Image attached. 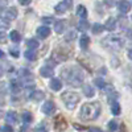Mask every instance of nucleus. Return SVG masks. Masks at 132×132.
<instances>
[{
  "label": "nucleus",
  "mask_w": 132,
  "mask_h": 132,
  "mask_svg": "<svg viewBox=\"0 0 132 132\" xmlns=\"http://www.w3.org/2000/svg\"><path fill=\"white\" fill-rule=\"evenodd\" d=\"M89 27H90V25L87 24L86 21H81V23L78 24V29H79V30H86V29H89Z\"/></svg>",
  "instance_id": "nucleus-31"
},
{
  "label": "nucleus",
  "mask_w": 132,
  "mask_h": 132,
  "mask_svg": "<svg viewBox=\"0 0 132 132\" xmlns=\"http://www.w3.org/2000/svg\"><path fill=\"white\" fill-rule=\"evenodd\" d=\"M42 21H44V23H50V21H53V19L52 17H44Z\"/></svg>",
  "instance_id": "nucleus-39"
},
{
  "label": "nucleus",
  "mask_w": 132,
  "mask_h": 132,
  "mask_svg": "<svg viewBox=\"0 0 132 132\" xmlns=\"http://www.w3.org/2000/svg\"><path fill=\"white\" fill-rule=\"evenodd\" d=\"M104 28H106L108 32H114V30L116 29V20H115L114 17H110V19L106 21Z\"/></svg>",
  "instance_id": "nucleus-13"
},
{
  "label": "nucleus",
  "mask_w": 132,
  "mask_h": 132,
  "mask_svg": "<svg viewBox=\"0 0 132 132\" xmlns=\"http://www.w3.org/2000/svg\"><path fill=\"white\" fill-rule=\"evenodd\" d=\"M75 38H77V32H75V30L68 32V33H66V36H65V40H66V41H73V40H75Z\"/></svg>",
  "instance_id": "nucleus-28"
},
{
  "label": "nucleus",
  "mask_w": 132,
  "mask_h": 132,
  "mask_svg": "<svg viewBox=\"0 0 132 132\" xmlns=\"http://www.w3.org/2000/svg\"><path fill=\"white\" fill-rule=\"evenodd\" d=\"M42 112L45 115H53L54 112H56V104H54L52 101L45 102L44 106H42Z\"/></svg>",
  "instance_id": "nucleus-6"
},
{
  "label": "nucleus",
  "mask_w": 132,
  "mask_h": 132,
  "mask_svg": "<svg viewBox=\"0 0 132 132\" xmlns=\"http://www.w3.org/2000/svg\"><path fill=\"white\" fill-rule=\"evenodd\" d=\"M0 74H2V70H0Z\"/></svg>",
  "instance_id": "nucleus-44"
},
{
  "label": "nucleus",
  "mask_w": 132,
  "mask_h": 132,
  "mask_svg": "<svg viewBox=\"0 0 132 132\" xmlns=\"http://www.w3.org/2000/svg\"><path fill=\"white\" fill-rule=\"evenodd\" d=\"M4 16H5L8 20H15V19L17 17V9H16L15 7H11V8L5 9Z\"/></svg>",
  "instance_id": "nucleus-11"
},
{
  "label": "nucleus",
  "mask_w": 132,
  "mask_h": 132,
  "mask_svg": "<svg viewBox=\"0 0 132 132\" xmlns=\"http://www.w3.org/2000/svg\"><path fill=\"white\" fill-rule=\"evenodd\" d=\"M21 119H23V122L25 124H29L33 120V116H32V114L29 111H25V112H23V115H21Z\"/></svg>",
  "instance_id": "nucleus-24"
},
{
  "label": "nucleus",
  "mask_w": 132,
  "mask_h": 132,
  "mask_svg": "<svg viewBox=\"0 0 132 132\" xmlns=\"http://www.w3.org/2000/svg\"><path fill=\"white\" fill-rule=\"evenodd\" d=\"M2 57H4V52L0 50V58H2Z\"/></svg>",
  "instance_id": "nucleus-43"
},
{
  "label": "nucleus",
  "mask_w": 132,
  "mask_h": 132,
  "mask_svg": "<svg viewBox=\"0 0 132 132\" xmlns=\"http://www.w3.org/2000/svg\"><path fill=\"white\" fill-rule=\"evenodd\" d=\"M94 83L99 87V89H104V87H106V83H104V81H103L102 78H96V79L94 81Z\"/></svg>",
  "instance_id": "nucleus-29"
},
{
  "label": "nucleus",
  "mask_w": 132,
  "mask_h": 132,
  "mask_svg": "<svg viewBox=\"0 0 132 132\" xmlns=\"http://www.w3.org/2000/svg\"><path fill=\"white\" fill-rule=\"evenodd\" d=\"M50 89L53 91H60L62 89V82L58 79V78H53L50 81Z\"/></svg>",
  "instance_id": "nucleus-14"
},
{
  "label": "nucleus",
  "mask_w": 132,
  "mask_h": 132,
  "mask_svg": "<svg viewBox=\"0 0 132 132\" xmlns=\"http://www.w3.org/2000/svg\"><path fill=\"white\" fill-rule=\"evenodd\" d=\"M82 90H83V94H85L87 98H91V96H94V94H95L94 89H93L90 85H85V86L82 87Z\"/></svg>",
  "instance_id": "nucleus-20"
},
{
  "label": "nucleus",
  "mask_w": 132,
  "mask_h": 132,
  "mask_svg": "<svg viewBox=\"0 0 132 132\" xmlns=\"http://www.w3.org/2000/svg\"><path fill=\"white\" fill-rule=\"evenodd\" d=\"M24 56L27 60L29 61H36L37 60V52L36 50H32V49H28L25 53H24Z\"/></svg>",
  "instance_id": "nucleus-18"
},
{
  "label": "nucleus",
  "mask_w": 132,
  "mask_h": 132,
  "mask_svg": "<svg viewBox=\"0 0 132 132\" xmlns=\"http://www.w3.org/2000/svg\"><path fill=\"white\" fill-rule=\"evenodd\" d=\"M91 29H93V33H94V35H101V33H102L106 28H104V25L98 24V23H96V24H94V25H93V28H91Z\"/></svg>",
  "instance_id": "nucleus-21"
},
{
  "label": "nucleus",
  "mask_w": 132,
  "mask_h": 132,
  "mask_svg": "<svg viewBox=\"0 0 132 132\" xmlns=\"http://www.w3.org/2000/svg\"><path fill=\"white\" fill-rule=\"evenodd\" d=\"M9 21L11 20H8L5 16H0V28L2 29H8L9 28Z\"/></svg>",
  "instance_id": "nucleus-22"
},
{
  "label": "nucleus",
  "mask_w": 132,
  "mask_h": 132,
  "mask_svg": "<svg viewBox=\"0 0 132 132\" xmlns=\"http://www.w3.org/2000/svg\"><path fill=\"white\" fill-rule=\"evenodd\" d=\"M19 3H20L21 5H28V4L32 3V0H19Z\"/></svg>",
  "instance_id": "nucleus-36"
},
{
  "label": "nucleus",
  "mask_w": 132,
  "mask_h": 132,
  "mask_svg": "<svg viewBox=\"0 0 132 132\" xmlns=\"http://www.w3.org/2000/svg\"><path fill=\"white\" fill-rule=\"evenodd\" d=\"M118 9L122 13H127L131 9V3H128L127 0H120V2H118Z\"/></svg>",
  "instance_id": "nucleus-8"
},
{
  "label": "nucleus",
  "mask_w": 132,
  "mask_h": 132,
  "mask_svg": "<svg viewBox=\"0 0 132 132\" xmlns=\"http://www.w3.org/2000/svg\"><path fill=\"white\" fill-rule=\"evenodd\" d=\"M4 5H7V0H0V8H3Z\"/></svg>",
  "instance_id": "nucleus-41"
},
{
  "label": "nucleus",
  "mask_w": 132,
  "mask_h": 132,
  "mask_svg": "<svg viewBox=\"0 0 132 132\" xmlns=\"http://www.w3.org/2000/svg\"><path fill=\"white\" fill-rule=\"evenodd\" d=\"M111 112L114 115H119L120 114V104L118 102H112L111 103Z\"/></svg>",
  "instance_id": "nucleus-27"
},
{
  "label": "nucleus",
  "mask_w": 132,
  "mask_h": 132,
  "mask_svg": "<svg viewBox=\"0 0 132 132\" xmlns=\"http://www.w3.org/2000/svg\"><path fill=\"white\" fill-rule=\"evenodd\" d=\"M20 90H21L20 82L16 81V79H12V81H11V91L15 93V94H17V93H20Z\"/></svg>",
  "instance_id": "nucleus-19"
},
{
  "label": "nucleus",
  "mask_w": 132,
  "mask_h": 132,
  "mask_svg": "<svg viewBox=\"0 0 132 132\" xmlns=\"http://www.w3.org/2000/svg\"><path fill=\"white\" fill-rule=\"evenodd\" d=\"M77 15L82 19H86L87 17V9L83 5H78V8H77Z\"/></svg>",
  "instance_id": "nucleus-26"
},
{
  "label": "nucleus",
  "mask_w": 132,
  "mask_h": 132,
  "mask_svg": "<svg viewBox=\"0 0 132 132\" xmlns=\"http://www.w3.org/2000/svg\"><path fill=\"white\" fill-rule=\"evenodd\" d=\"M61 99L69 110H74L77 107V104L79 103V95L74 91H65L61 95Z\"/></svg>",
  "instance_id": "nucleus-3"
},
{
  "label": "nucleus",
  "mask_w": 132,
  "mask_h": 132,
  "mask_svg": "<svg viewBox=\"0 0 132 132\" xmlns=\"http://www.w3.org/2000/svg\"><path fill=\"white\" fill-rule=\"evenodd\" d=\"M20 132H29V131H28L27 126H24V127H21V128H20Z\"/></svg>",
  "instance_id": "nucleus-42"
},
{
  "label": "nucleus",
  "mask_w": 132,
  "mask_h": 132,
  "mask_svg": "<svg viewBox=\"0 0 132 132\" xmlns=\"http://www.w3.org/2000/svg\"><path fill=\"white\" fill-rule=\"evenodd\" d=\"M127 37L132 40V29H128V30H127Z\"/></svg>",
  "instance_id": "nucleus-40"
},
{
  "label": "nucleus",
  "mask_w": 132,
  "mask_h": 132,
  "mask_svg": "<svg viewBox=\"0 0 132 132\" xmlns=\"http://www.w3.org/2000/svg\"><path fill=\"white\" fill-rule=\"evenodd\" d=\"M70 7H71V0H63V2L58 3L54 7V11H56L57 13H65Z\"/></svg>",
  "instance_id": "nucleus-5"
},
{
  "label": "nucleus",
  "mask_w": 132,
  "mask_h": 132,
  "mask_svg": "<svg viewBox=\"0 0 132 132\" xmlns=\"http://www.w3.org/2000/svg\"><path fill=\"white\" fill-rule=\"evenodd\" d=\"M11 54H12L13 57L17 58V57H19V50H17V49H16V50H15V49H11Z\"/></svg>",
  "instance_id": "nucleus-37"
},
{
  "label": "nucleus",
  "mask_w": 132,
  "mask_h": 132,
  "mask_svg": "<svg viewBox=\"0 0 132 132\" xmlns=\"http://www.w3.org/2000/svg\"><path fill=\"white\" fill-rule=\"evenodd\" d=\"M5 120L8 123H11V124L17 123V114L15 111H8L7 115H5Z\"/></svg>",
  "instance_id": "nucleus-15"
},
{
  "label": "nucleus",
  "mask_w": 132,
  "mask_h": 132,
  "mask_svg": "<svg viewBox=\"0 0 132 132\" xmlns=\"http://www.w3.org/2000/svg\"><path fill=\"white\" fill-rule=\"evenodd\" d=\"M35 132H48V129L45 128V126H44V124H40V126H37L35 128Z\"/></svg>",
  "instance_id": "nucleus-32"
},
{
  "label": "nucleus",
  "mask_w": 132,
  "mask_h": 132,
  "mask_svg": "<svg viewBox=\"0 0 132 132\" xmlns=\"http://www.w3.org/2000/svg\"><path fill=\"white\" fill-rule=\"evenodd\" d=\"M61 77L63 81H66L68 85L74 86V87L81 86L85 79L82 70L79 68H77V66H68V68H65L61 73Z\"/></svg>",
  "instance_id": "nucleus-1"
},
{
  "label": "nucleus",
  "mask_w": 132,
  "mask_h": 132,
  "mask_svg": "<svg viewBox=\"0 0 132 132\" xmlns=\"http://www.w3.org/2000/svg\"><path fill=\"white\" fill-rule=\"evenodd\" d=\"M108 129H110V131H116V129H118V123L115 122V120L108 122Z\"/></svg>",
  "instance_id": "nucleus-30"
},
{
  "label": "nucleus",
  "mask_w": 132,
  "mask_h": 132,
  "mask_svg": "<svg viewBox=\"0 0 132 132\" xmlns=\"http://www.w3.org/2000/svg\"><path fill=\"white\" fill-rule=\"evenodd\" d=\"M49 35H50V28L49 27H40V28H37V36L40 37V38H46V37H49Z\"/></svg>",
  "instance_id": "nucleus-9"
},
{
  "label": "nucleus",
  "mask_w": 132,
  "mask_h": 132,
  "mask_svg": "<svg viewBox=\"0 0 132 132\" xmlns=\"http://www.w3.org/2000/svg\"><path fill=\"white\" fill-rule=\"evenodd\" d=\"M44 96H45V94H44L42 91H40V90L33 91V93L29 95V98L32 99L33 102H40V101H42V99H44Z\"/></svg>",
  "instance_id": "nucleus-12"
},
{
  "label": "nucleus",
  "mask_w": 132,
  "mask_h": 132,
  "mask_svg": "<svg viewBox=\"0 0 132 132\" xmlns=\"http://www.w3.org/2000/svg\"><path fill=\"white\" fill-rule=\"evenodd\" d=\"M66 27V21L65 20H60L56 23V25H54V30H56L58 35H61V33H63V29Z\"/></svg>",
  "instance_id": "nucleus-16"
},
{
  "label": "nucleus",
  "mask_w": 132,
  "mask_h": 132,
  "mask_svg": "<svg viewBox=\"0 0 132 132\" xmlns=\"http://www.w3.org/2000/svg\"><path fill=\"white\" fill-rule=\"evenodd\" d=\"M131 19H132V16H131Z\"/></svg>",
  "instance_id": "nucleus-45"
},
{
  "label": "nucleus",
  "mask_w": 132,
  "mask_h": 132,
  "mask_svg": "<svg viewBox=\"0 0 132 132\" xmlns=\"http://www.w3.org/2000/svg\"><path fill=\"white\" fill-rule=\"evenodd\" d=\"M81 119L83 120H94L101 115V104L98 102L85 103L81 108Z\"/></svg>",
  "instance_id": "nucleus-2"
},
{
  "label": "nucleus",
  "mask_w": 132,
  "mask_h": 132,
  "mask_svg": "<svg viewBox=\"0 0 132 132\" xmlns=\"http://www.w3.org/2000/svg\"><path fill=\"white\" fill-rule=\"evenodd\" d=\"M102 44H103L106 48H108V49H115V50H118V49H120V48L124 45V41H123V38L120 37V36L111 35V36L106 37V38L102 41Z\"/></svg>",
  "instance_id": "nucleus-4"
},
{
  "label": "nucleus",
  "mask_w": 132,
  "mask_h": 132,
  "mask_svg": "<svg viewBox=\"0 0 132 132\" xmlns=\"http://www.w3.org/2000/svg\"><path fill=\"white\" fill-rule=\"evenodd\" d=\"M54 127H56V131H63L66 127H68V124H66V120L62 118V116H60V118H57L56 119V124H54Z\"/></svg>",
  "instance_id": "nucleus-10"
},
{
  "label": "nucleus",
  "mask_w": 132,
  "mask_h": 132,
  "mask_svg": "<svg viewBox=\"0 0 132 132\" xmlns=\"http://www.w3.org/2000/svg\"><path fill=\"white\" fill-rule=\"evenodd\" d=\"M27 46H28V49L36 50V49L38 48V42H37V40H35V38H30V40L27 41Z\"/></svg>",
  "instance_id": "nucleus-25"
},
{
  "label": "nucleus",
  "mask_w": 132,
  "mask_h": 132,
  "mask_svg": "<svg viewBox=\"0 0 132 132\" xmlns=\"http://www.w3.org/2000/svg\"><path fill=\"white\" fill-rule=\"evenodd\" d=\"M40 74H41V77H44V78H50V77L54 75V70H53L52 66L45 65L40 69Z\"/></svg>",
  "instance_id": "nucleus-7"
},
{
  "label": "nucleus",
  "mask_w": 132,
  "mask_h": 132,
  "mask_svg": "<svg viewBox=\"0 0 132 132\" xmlns=\"http://www.w3.org/2000/svg\"><path fill=\"white\" fill-rule=\"evenodd\" d=\"M89 132H102V129H101V128H95V127H94V128H90V129H89Z\"/></svg>",
  "instance_id": "nucleus-38"
},
{
  "label": "nucleus",
  "mask_w": 132,
  "mask_h": 132,
  "mask_svg": "<svg viewBox=\"0 0 132 132\" xmlns=\"http://www.w3.org/2000/svg\"><path fill=\"white\" fill-rule=\"evenodd\" d=\"M103 2L107 7H114L116 4V0H103Z\"/></svg>",
  "instance_id": "nucleus-33"
},
{
  "label": "nucleus",
  "mask_w": 132,
  "mask_h": 132,
  "mask_svg": "<svg viewBox=\"0 0 132 132\" xmlns=\"http://www.w3.org/2000/svg\"><path fill=\"white\" fill-rule=\"evenodd\" d=\"M5 41H7V36H5V33L0 32V42H5Z\"/></svg>",
  "instance_id": "nucleus-35"
},
{
  "label": "nucleus",
  "mask_w": 132,
  "mask_h": 132,
  "mask_svg": "<svg viewBox=\"0 0 132 132\" xmlns=\"http://www.w3.org/2000/svg\"><path fill=\"white\" fill-rule=\"evenodd\" d=\"M9 38H11V41H12V42H19L21 40V36H20V33L17 30H12V32L9 33Z\"/></svg>",
  "instance_id": "nucleus-23"
},
{
  "label": "nucleus",
  "mask_w": 132,
  "mask_h": 132,
  "mask_svg": "<svg viewBox=\"0 0 132 132\" xmlns=\"http://www.w3.org/2000/svg\"><path fill=\"white\" fill-rule=\"evenodd\" d=\"M79 45L82 49H87V46L90 45V37L86 36V35H82L81 38H79Z\"/></svg>",
  "instance_id": "nucleus-17"
},
{
  "label": "nucleus",
  "mask_w": 132,
  "mask_h": 132,
  "mask_svg": "<svg viewBox=\"0 0 132 132\" xmlns=\"http://www.w3.org/2000/svg\"><path fill=\"white\" fill-rule=\"evenodd\" d=\"M2 132H13V128L11 127L9 124H5V126L2 128Z\"/></svg>",
  "instance_id": "nucleus-34"
}]
</instances>
